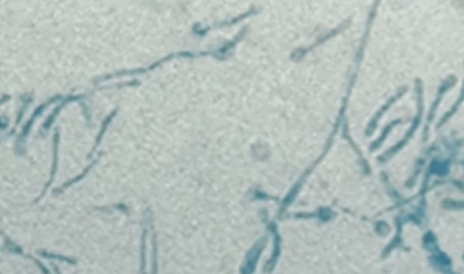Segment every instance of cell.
I'll return each mask as SVG.
<instances>
[{"instance_id": "cell-2", "label": "cell", "mask_w": 464, "mask_h": 274, "mask_svg": "<svg viewBox=\"0 0 464 274\" xmlns=\"http://www.w3.org/2000/svg\"><path fill=\"white\" fill-rule=\"evenodd\" d=\"M9 98H10L9 96H4V97H3L2 99H0V104H2V103H4V102H5L6 100L9 99Z\"/></svg>"}, {"instance_id": "cell-1", "label": "cell", "mask_w": 464, "mask_h": 274, "mask_svg": "<svg viewBox=\"0 0 464 274\" xmlns=\"http://www.w3.org/2000/svg\"><path fill=\"white\" fill-rule=\"evenodd\" d=\"M59 98H61V95H59V96H56V97L52 98V99L49 100L48 102H46V103L44 104V105H42V106H40L39 107H38V109H37V110L35 111V113L33 114V116H32L31 119H30V120L27 122V124L25 125V127H24V129H23V132H22V134H21V136H20L19 140H24V139H25V137H26V136H27V134H28V132H29V129H30L31 125H33V122H34V120L36 119V117L38 116V114H39L40 113L42 112V111L44 110V108L46 107V106H49L50 104H53V103L55 102V100L59 99Z\"/></svg>"}]
</instances>
